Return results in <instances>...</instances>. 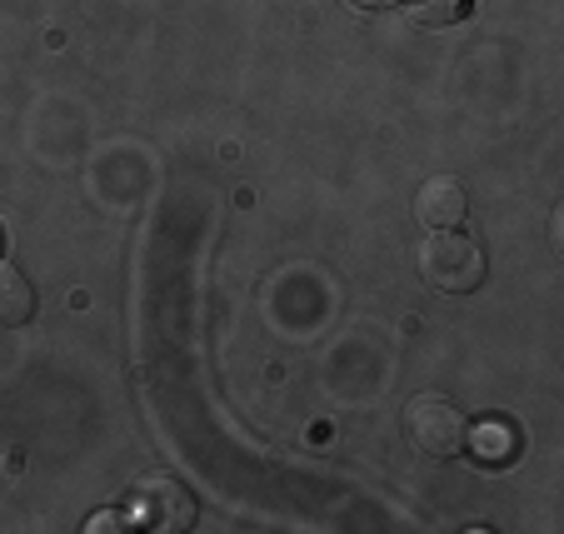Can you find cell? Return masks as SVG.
Masks as SVG:
<instances>
[{
    "instance_id": "6da1fadb",
    "label": "cell",
    "mask_w": 564,
    "mask_h": 534,
    "mask_svg": "<svg viewBox=\"0 0 564 534\" xmlns=\"http://www.w3.org/2000/svg\"><path fill=\"white\" fill-rule=\"evenodd\" d=\"M420 275L445 295H469L485 285V246L465 230H430V240L420 246Z\"/></svg>"
},
{
    "instance_id": "7a4b0ae2",
    "label": "cell",
    "mask_w": 564,
    "mask_h": 534,
    "mask_svg": "<svg viewBox=\"0 0 564 534\" xmlns=\"http://www.w3.org/2000/svg\"><path fill=\"white\" fill-rule=\"evenodd\" d=\"M130 520L150 534H185L195 524V494L171 470L145 475L135 484V494H130Z\"/></svg>"
},
{
    "instance_id": "3957f363",
    "label": "cell",
    "mask_w": 564,
    "mask_h": 534,
    "mask_svg": "<svg viewBox=\"0 0 564 534\" xmlns=\"http://www.w3.org/2000/svg\"><path fill=\"white\" fill-rule=\"evenodd\" d=\"M465 429H469L465 415H459L445 395H415L405 405V435L420 455H430V460L459 455V449H465Z\"/></svg>"
},
{
    "instance_id": "277c9868",
    "label": "cell",
    "mask_w": 564,
    "mask_h": 534,
    "mask_svg": "<svg viewBox=\"0 0 564 534\" xmlns=\"http://www.w3.org/2000/svg\"><path fill=\"white\" fill-rule=\"evenodd\" d=\"M469 215V190L455 175H430L415 190V220L425 230H459Z\"/></svg>"
},
{
    "instance_id": "5b68a950",
    "label": "cell",
    "mask_w": 564,
    "mask_h": 534,
    "mask_svg": "<svg viewBox=\"0 0 564 534\" xmlns=\"http://www.w3.org/2000/svg\"><path fill=\"white\" fill-rule=\"evenodd\" d=\"M465 449L479 465H510L514 455H520V435H514V425H505V419H485V425L465 429Z\"/></svg>"
},
{
    "instance_id": "8992f818",
    "label": "cell",
    "mask_w": 564,
    "mask_h": 534,
    "mask_svg": "<svg viewBox=\"0 0 564 534\" xmlns=\"http://www.w3.org/2000/svg\"><path fill=\"white\" fill-rule=\"evenodd\" d=\"M35 315V290L11 260H0V330H15Z\"/></svg>"
},
{
    "instance_id": "52a82bcc",
    "label": "cell",
    "mask_w": 564,
    "mask_h": 534,
    "mask_svg": "<svg viewBox=\"0 0 564 534\" xmlns=\"http://www.w3.org/2000/svg\"><path fill=\"white\" fill-rule=\"evenodd\" d=\"M469 6H475V0H410V15H415L420 25H430V31H445V25L465 21Z\"/></svg>"
},
{
    "instance_id": "ba28073f",
    "label": "cell",
    "mask_w": 564,
    "mask_h": 534,
    "mask_svg": "<svg viewBox=\"0 0 564 534\" xmlns=\"http://www.w3.org/2000/svg\"><path fill=\"white\" fill-rule=\"evenodd\" d=\"M126 514H120V510H100V514H90V520H86V534H116V530H126Z\"/></svg>"
},
{
    "instance_id": "9c48e42d",
    "label": "cell",
    "mask_w": 564,
    "mask_h": 534,
    "mask_svg": "<svg viewBox=\"0 0 564 534\" xmlns=\"http://www.w3.org/2000/svg\"><path fill=\"white\" fill-rule=\"evenodd\" d=\"M345 6H350V11H390L394 0H345Z\"/></svg>"
}]
</instances>
